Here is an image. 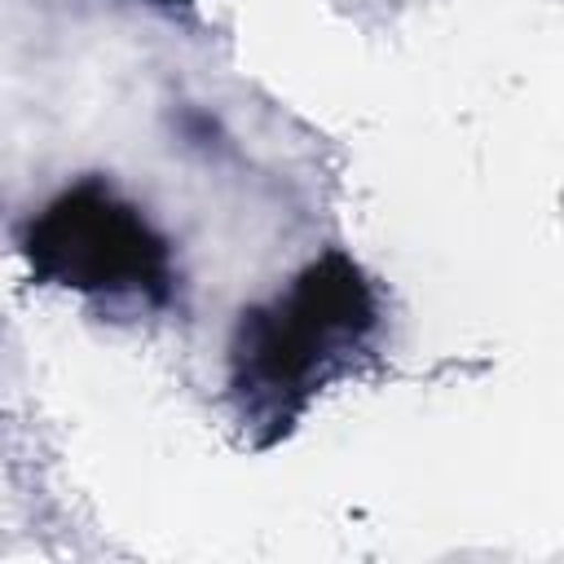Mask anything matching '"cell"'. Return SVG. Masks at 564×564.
Returning <instances> with one entry per match:
<instances>
[{
    "instance_id": "6da1fadb",
    "label": "cell",
    "mask_w": 564,
    "mask_h": 564,
    "mask_svg": "<svg viewBox=\"0 0 564 564\" xmlns=\"http://www.w3.org/2000/svg\"><path fill=\"white\" fill-rule=\"evenodd\" d=\"M379 326V300L366 269L326 251L308 260L286 291L242 308L229 344V392L260 445L291 432L308 401L352 366Z\"/></svg>"
},
{
    "instance_id": "7a4b0ae2",
    "label": "cell",
    "mask_w": 564,
    "mask_h": 564,
    "mask_svg": "<svg viewBox=\"0 0 564 564\" xmlns=\"http://www.w3.org/2000/svg\"><path fill=\"white\" fill-rule=\"evenodd\" d=\"M22 260L35 282L84 295H132L167 304L176 291L172 242L110 181L84 176L44 203L22 229Z\"/></svg>"
},
{
    "instance_id": "3957f363",
    "label": "cell",
    "mask_w": 564,
    "mask_h": 564,
    "mask_svg": "<svg viewBox=\"0 0 564 564\" xmlns=\"http://www.w3.org/2000/svg\"><path fill=\"white\" fill-rule=\"evenodd\" d=\"M145 4H163V9H176V4H189V0H145Z\"/></svg>"
}]
</instances>
